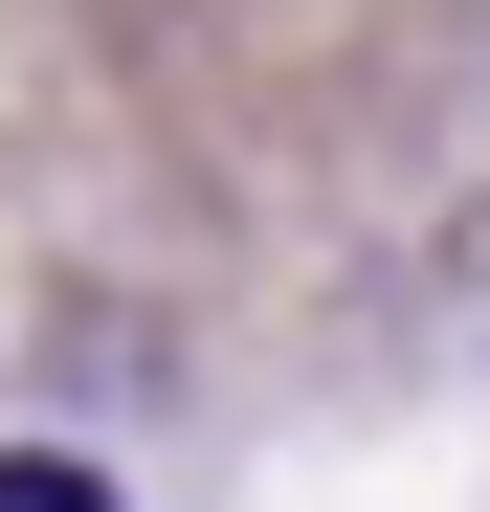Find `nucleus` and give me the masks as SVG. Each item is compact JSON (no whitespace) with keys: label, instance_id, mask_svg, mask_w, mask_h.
Here are the masks:
<instances>
[{"label":"nucleus","instance_id":"1","mask_svg":"<svg viewBox=\"0 0 490 512\" xmlns=\"http://www.w3.org/2000/svg\"><path fill=\"white\" fill-rule=\"evenodd\" d=\"M0 512H112V468H67V446H0Z\"/></svg>","mask_w":490,"mask_h":512}]
</instances>
